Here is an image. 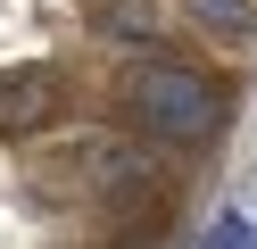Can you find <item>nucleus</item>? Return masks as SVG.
Instances as JSON below:
<instances>
[{"mask_svg": "<svg viewBox=\"0 0 257 249\" xmlns=\"http://www.w3.org/2000/svg\"><path fill=\"white\" fill-rule=\"evenodd\" d=\"M183 17L199 33H216V42H257V0H183Z\"/></svg>", "mask_w": 257, "mask_h": 249, "instance_id": "nucleus-4", "label": "nucleus"}, {"mask_svg": "<svg viewBox=\"0 0 257 249\" xmlns=\"http://www.w3.org/2000/svg\"><path fill=\"white\" fill-rule=\"evenodd\" d=\"M116 116L166 149H199L232 125V83L207 66H183V58H141L116 83Z\"/></svg>", "mask_w": 257, "mask_h": 249, "instance_id": "nucleus-1", "label": "nucleus"}, {"mask_svg": "<svg viewBox=\"0 0 257 249\" xmlns=\"http://www.w3.org/2000/svg\"><path fill=\"white\" fill-rule=\"evenodd\" d=\"M83 25L108 50H166V9L158 0H83Z\"/></svg>", "mask_w": 257, "mask_h": 249, "instance_id": "nucleus-3", "label": "nucleus"}, {"mask_svg": "<svg viewBox=\"0 0 257 249\" xmlns=\"http://www.w3.org/2000/svg\"><path fill=\"white\" fill-rule=\"evenodd\" d=\"M207 249H257V224H249L240 208H224L216 224H207Z\"/></svg>", "mask_w": 257, "mask_h": 249, "instance_id": "nucleus-5", "label": "nucleus"}, {"mask_svg": "<svg viewBox=\"0 0 257 249\" xmlns=\"http://www.w3.org/2000/svg\"><path fill=\"white\" fill-rule=\"evenodd\" d=\"M67 75L50 58H25V66H0V141H34L67 116Z\"/></svg>", "mask_w": 257, "mask_h": 249, "instance_id": "nucleus-2", "label": "nucleus"}]
</instances>
